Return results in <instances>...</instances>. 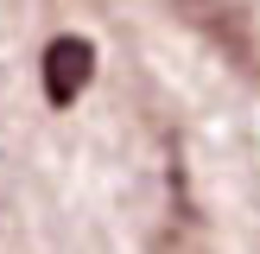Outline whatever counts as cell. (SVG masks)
<instances>
[{
  "mask_svg": "<svg viewBox=\"0 0 260 254\" xmlns=\"http://www.w3.org/2000/svg\"><path fill=\"white\" fill-rule=\"evenodd\" d=\"M172 7H178V19H184L190 32H203L241 76L260 83V38H254V25H248L241 7H229V0H172Z\"/></svg>",
  "mask_w": 260,
  "mask_h": 254,
  "instance_id": "obj_1",
  "label": "cell"
},
{
  "mask_svg": "<svg viewBox=\"0 0 260 254\" xmlns=\"http://www.w3.org/2000/svg\"><path fill=\"white\" fill-rule=\"evenodd\" d=\"M45 102L51 108H70L76 96L89 89V76H95V45H89L83 32H63V38H51L45 45Z\"/></svg>",
  "mask_w": 260,
  "mask_h": 254,
  "instance_id": "obj_2",
  "label": "cell"
}]
</instances>
